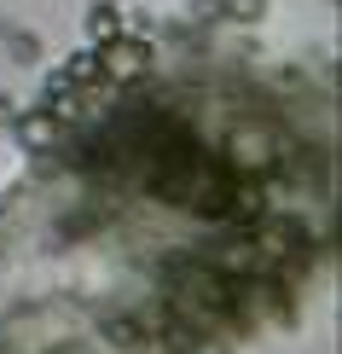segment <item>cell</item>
Returning <instances> with one entry per match:
<instances>
[{
	"mask_svg": "<svg viewBox=\"0 0 342 354\" xmlns=\"http://www.w3.org/2000/svg\"><path fill=\"white\" fill-rule=\"evenodd\" d=\"M93 64H99V76H111V82H140L145 70H151V47L133 41V35H111L105 47L93 53Z\"/></svg>",
	"mask_w": 342,
	"mask_h": 354,
	"instance_id": "obj_1",
	"label": "cell"
},
{
	"mask_svg": "<svg viewBox=\"0 0 342 354\" xmlns=\"http://www.w3.org/2000/svg\"><path fill=\"white\" fill-rule=\"evenodd\" d=\"M53 134H58V128H53V116H29V122H23V140H29V145H47Z\"/></svg>",
	"mask_w": 342,
	"mask_h": 354,
	"instance_id": "obj_2",
	"label": "cell"
},
{
	"mask_svg": "<svg viewBox=\"0 0 342 354\" xmlns=\"http://www.w3.org/2000/svg\"><path fill=\"white\" fill-rule=\"evenodd\" d=\"M93 35H116V6H93Z\"/></svg>",
	"mask_w": 342,
	"mask_h": 354,
	"instance_id": "obj_3",
	"label": "cell"
},
{
	"mask_svg": "<svg viewBox=\"0 0 342 354\" xmlns=\"http://www.w3.org/2000/svg\"><path fill=\"white\" fill-rule=\"evenodd\" d=\"M64 76H70V82H87V76H99V64H93V58H76V64H70Z\"/></svg>",
	"mask_w": 342,
	"mask_h": 354,
	"instance_id": "obj_4",
	"label": "cell"
}]
</instances>
